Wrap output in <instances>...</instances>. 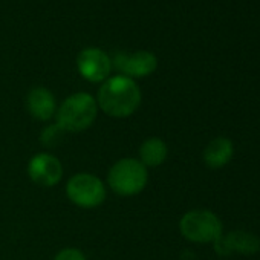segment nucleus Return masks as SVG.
<instances>
[{
  "instance_id": "1",
  "label": "nucleus",
  "mask_w": 260,
  "mask_h": 260,
  "mask_svg": "<svg viewBox=\"0 0 260 260\" xmlns=\"http://www.w3.org/2000/svg\"><path fill=\"white\" fill-rule=\"evenodd\" d=\"M98 109L112 118L132 116L143 100L138 83L125 75H113L101 83L96 93Z\"/></svg>"
},
{
  "instance_id": "2",
  "label": "nucleus",
  "mask_w": 260,
  "mask_h": 260,
  "mask_svg": "<svg viewBox=\"0 0 260 260\" xmlns=\"http://www.w3.org/2000/svg\"><path fill=\"white\" fill-rule=\"evenodd\" d=\"M98 104L95 96L87 92L69 95L55 113V124L64 134H77L89 128L98 116Z\"/></svg>"
},
{
  "instance_id": "3",
  "label": "nucleus",
  "mask_w": 260,
  "mask_h": 260,
  "mask_svg": "<svg viewBox=\"0 0 260 260\" xmlns=\"http://www.w3.org/2000/svg\"><path fill=\"white\" fill-rule=\"evenodd\" d=\"M149 182V169L137 158H121L107 172L109 188L122 198L140 194Z\"/></svg>"
},
{
  "instance_id": "4",
  "label": "nucleus",
  "mask_w": 260,
  "mask_h": 260,
  "mask_svg": "<svg viewBox=\"0 0 260 260\" xmlns=\"http://www.w3.org/2000/svg\"><path fill=\"white\" fill-rule=\"evenodd\" d=\"M66 194L69 201L80 208H96L107 196L106 184L93 173L80 172L66 182Z\"/></svg>"
},
{
  "instance_id": "5",
  "label": "nucleus",
  "mask_w": 260,
  "mask_h": 260,
  "mask_svg": "<svg viewBox=\"0 0 260 260\" xmlns=\"http://www.w3.org/2000/svg\"><path fill=\"white\" fill-rule=\"evenodd\" d=\"M179 230L190 242L210 243L222 236V222L210 210H191L182 216Z\"/></svg>"
},
{
  "instance_id": "6",
  "label": "nucleus",
  "mask_w": 260,
  "mask_h": 260,
  "mask_svg": "<svg viewBox=\"0 0 260 260\" xmlns=\"http://www.w3.org/2000/svg\"><path fill=\"white\" fill-rule=\"evenodd\" d=\"M26 172L34 184L51 188L60 184L63 178V164L55 155L49 152H40L29 159Z\"/></svg>"
},
{
  "instance_id": "7",
  "label": "nucleus",
  "mask_w": 260,
  "mask_h": 260,
  "mask_svg": "<svg viewBox=\"0 0 260 260\" xmlns=\"http://www.w3.org/2000/svg\"><path fill=\"white\" fill-rule=\"evenodd\" d=\"M112 66H115L121 75L135 80L152 75L158 68V58L150 51L118 52L112 60Z\"/></svg>"
},
{
  "instance_id": "8",
  "label": "nucleus",
  "mask_w": 260,
  "mask_h": 260,
  "mask_svg": "<svg viewBox=\"0 0 260 260\" xmlns=\"http://www.w3.org/2000/svg\"><path fill=\"white\" fill-rule=\"evenodd\" d=\"M80 75L90 83H103L110 77L112 58L100 48H86L77 55Z\"/></svg>"
},
{
  "instance_id": "9",
  "label": "nucleus",
  "mask_w": 260,
  "mask_h": 260,
  "mask_svg": "<svg viewBox=\"0 0 260 260\" xmlns=\"http://www.w3.org/2000/svg\"><path fill=\"white\" fill-rule=\"evenodd\" d=\"M214 249L222 254L242 252V254H254L260 249V239L248 231H231L226 236H220L214 242Z\"/></svg>"
},
{
  "instance_id": "10",
  "label": "nucleus",
  "mask_w": 260,
  "mask_h": 260,
  "mask_svg": "<svg viewBox=\"0 0 260 260\" xmlns=\"http://www.w3.org/2000/svg\"><path fill=\"white\" fill-rule=\"evenodd\" d=\"M26 109L34 119L46 122L55 116L57 101L49 89L43 86H36L26 95Z\"/></svg>"
},
{
  "instance_id": "11",
  "label": "nucleus",
  "mask_w": 260,
  "mask_h": 260,
  "mask_svg": "<svg viewBox=\"0 0 260 260\" xmlns=\"http://www.w3.org/2000/svg\"><path fill=\"white\" fill-rule=\"evenodd\" d=\"M138 159L147 167H159L166 162L167 156H169V147L167 144L156 137L147 138L146 141H143V144L140 146L138 150Z\"/></svg>"
},
{
  "instance_id": "12",
  "label": "nucleus",
  "mask_w": 260,
  "mask_h": 260,
  "mask_svg": "<svg viewBox=\"0 0 260 260\" xmlns=\"http://www.w3.org/2000/svg\"><path fill=\"white\" fill-rule=\"evenodd\" d=\"M231 156H233V143L223 137L210 141L204 150V162L211 169H220L226 166Z\"/></svg>"
},
{
  "instance_id": "13",
  "label": "nucleus",
  "mask_w": 260,
  "mask_h": 260,
  "mask_svg": "<svg viewBox=\"0 0 260 260\" xmlns=\"http://www.w3.org/2000/svg\"><path fill=\"white\" fill-rule=\"evenodd\" d=\"M63 135L64 132L57 124H51L43 128V132L40 135V141L45 147H55L57 144L63 141Z\"/></svg>"
},
{
  "instance_id": "14",
  "label": "nucleus",
  "mask_w": 260,
  "mask_h": 260,
  "mask_svg": "<svg viewBox=\"0 0 260 260\" xmlns=\"http://www.w3.org/2000/svg\"><path fill=\"white\" fill-rule=\"evenodd\" d=\"M52 260H87L84 252L78 248H64L55 254Z\"/></svg>"
}]
</instances>
